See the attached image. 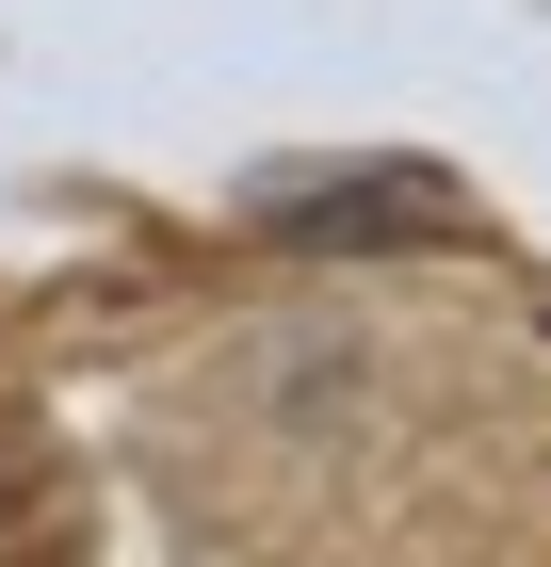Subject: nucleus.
Listing matches in <instances>:
<instances>
[{
    "label": "nucleus",
    "instance_id": "1",
    "mask_svg": "<svg viewBox=\"0 0 551 567\" xmlns=\"http://www.w3.org/2000/svg\"><path fill=\"white\" fill-rule=\"evenodd\" d=\"M259 227H276V244H470V212L438 195V163H325V178H276Z\"/></svg>",
    "mask_w": 551,
    "mask_h": 567
}]
</instances>
